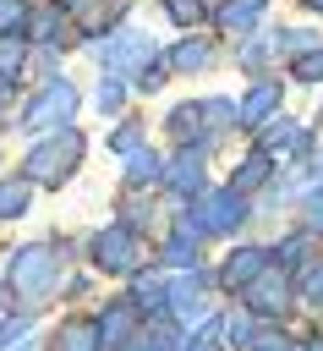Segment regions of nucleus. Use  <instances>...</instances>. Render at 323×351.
I'll return each instance as SVG.
<instances>
[{
    "label": "nucleus",
    "mask_w": 323,
    "mask_h": 351,
    "mask_svg": "<svg viewBox=\"0 0 323 351\" xmlns=\"http://www.w3.org/2000/svg\"><path fill=\"white\" fill-rule=\"evenodd\" d=\"M263 60H268V38H252V44L241 49V66H246V71H257Z\"/></svg>",
    "instance_id": "72a5a7b5"
},
{
    "label": "nucleus",
    "mask_w": 323,
    "mask_h": 351,
    "mask_svg": "<svg viewBox=\"0 0 323 351\" xmlns=\"http://www.w3.org/2000/svg\"><path fill=\"white\" fill-rule=\"evenodd\" d=\"M301 351H323V335H312V340H307V346H301Z\"/></svg>",
    "instance_id": "c9c22d12"
},
{
    "label": "nucleus",
    "mask_w": 323,
    "mask_h": 351,
    "mask_svg": "<svg viewBox=\"0 0 323 351\" xmlns=\"http://www.w3.org/2000/svg\"><path fill=\"white\" fill-rule=\"evenodd\" d=\"M164 66H170V71H208V66H214V49H208L203 33H186L181 44H170Z\"/></svg>",
    "instance_id": "4468645a"
},
{
    "label": "nucleus",
    "mask_w": 323,
    "mask_h": 351,
    "mask_svg": "<svg viewBox=\"0 0 323 351\" xmlns=\"http://www.w3.org/2000/svg\"><path fill=\"white\" fill-rule=\"evenodd\" d=\"M246 219H252L246 192H235V186H208L203 197H192V208H186L181 225L197 230V236H235Z\"/></svg>",
    "instance_id": "7ed1b4c3"
},
{
    "label": "nucleus",
    "mask_w": 323,
    "mask_h": 351,
    "mask_svg": "<svg viewBox=\"0 0 323 351\" xmlns=\"http://www.w3.org/2000/svg\"><path fill=\"white\" fill-rule=\"evenodd\" d=\"M246 351H296V346H290V335H279V329H257Z\"/></svg>",
    "instance_id": "2f4dec72"
},
{
    "label": "nucleus",
    "mask_w": 323,
    "mask_h": 351,
    "mask_svg": "<svg viewBox=\"0 0 323 351\" xmlns=\"http://www.w3.org/2000/svg\"><path fill=\"white\" fill-rule=\"evenodd\" d=\"M230 115H235V99H203V121H208L214 132H219Z\"/></svg>",
    "instance_id": "7c9ffc66"
},
{
    "label": "nucleus",
    "mask_w": 323,
    "mask_h": 351,
    "mask_svg": "<svg viewBox=\"0 0 323 351\" xmlns=\"http://www.w3.org/2000/svg\"><path fill=\"white\" fill-rule=\"evenodd\" d=\"M109 143H115V154H131V148L142 143V126H137V121H120V132H115Z\"/></svg>",
    "instance_id": "473e14b6"
},
{
    "label": "nucleus",
    "mask_w": 323,
    "mask_h": 351,
    "mask_svg": "<svg viewBox=\"0 0 323 351\" xmlns=\"http://www.w3.org/2000/svg\"><path fill=\"white\" fill-rule=\"evenodd\" d=\"M290 77L307 82V88H318V82H323V44L307 49V55H296V60H290Z\"/></svg>",
    "instance_id": "b1692460"
},
{
    "label": "nucleus",
    "mask_w": 323,
    "mask_h": 351,
    "mask_svg": "<svg viewBox=\"0 0 323 351\" xmlns=\"http://www.w3.org/2000/svg\"><path fill=\"white\" fill-rule=\"evenodd\" d=\"M219 335H224L230 346H252V335H257V318H252V313H230V318L219 324Z\"/></svg>",
    "instance_id": "393cba45"
},
{
    "label": "nucleus",
    "mask_w": 323,
    "mask_h": 351,
    "mask_svg": "<svg viewBox=\"0 0 323 351\" xmlns=\"http://www.w3.org/2000/svg\"><path fill=\"white\" fill-rule=\"evenodd\" d=\"M126 181H131V186H159V181H164V159L137 143V148L126 154Z\"/></svg>",
    "instance_id": "dca6fc26"
},
{
    "label": "nucleus",
    "mask_w": 323,
    "mask_h": 351,
    "mask_svg": "<svg viewBox=\"0 0 323 351\" xmlns=\"http://www.w3.org/2000/svg\"><path fill=\"white\" fill-rule=\"evenodd\" d=\"M131 351H159V346H131Z\"/></svg>",
    "instance_id": "58836bf2"
},
{
    "label": "nucleus",
    "mask_w": 323,
    "mask_h": 351,
    "mask_svg": "<svg viewBox=\"0 0 323 351\" xmlns=\"http://www.w3.org/2000/svg\"><path fill=\"white\" fill-rule=\"evenodd\" d=\"M268 263H274L268 247H235V252H224V263H219V285H224V291H246Z\"/></svg>",
    "instance_id": "9d476101"
},
{
    "label": "nucleus",
    "mask_w": 323,
    "mask_h": 351,
    "mask_svg": "<svg viewBox=\"0 0 323 351\" xmlns=\"http://www.w3.org/2000/svg\"><path fill=\"white\" fill-rule=\"evenodd\" d=\"M268 176H274V159H268L263 148H252V154L235 165V181H230V186H235V192H257Z\"/></svg>",
    "instance_id": "6ab92c4d"
},
{
    "label": "nucleus",
    "mask_w": 323,
    "mask_h": 351,
    "mask_svg": "<svg viewBox=\"0 0 323 351\" xmlns=\"http://www.w3.org/2000/svg\"><path fill=\"white\" fill-rule=\"evenodd\" d=\"M301 230H307V236H323V192H312V197L301 203Z\"/></svg>",
    "instance_id": "c85d7f7f"
},
{
    "label": "nucleus",
    "mask_w": 323,
    "mask_h": 351,
    "mask_svg": "<svg viewBox=\"0 0 323 351\" xmlns=\"http://www.w3.org/2000/svg\"><path fill=\"white\" fill-rule=\"evenodd\" d=\"M257 148L279 165V159H290V154H307L312 148V137L296 126V121H285V115H274V121H263L257 126Z\"/></svg>",
    "instance_id": "1a4fd4ad"
},
{
    "label": "nucleus",
    "mask_w": 323,
    "mask_h": 351,
    "mask_svg": "<svg viewBox=\"0 0 323 351\" xmlns=\"http://www.w3.org/2000/svg\"><path fill=\"white\" fill-rule=\"evenodd\" d=\"M164 126H170V137H175L181 148H192V137L203 132V104H175Z\"/></svg>",
    "instance_id": "412c9836"
},
{
    "label": "nucleus",
    "mask_w": 323,
    "mask_h": 351,
    "mask_svg": "<svg viewBox=\"0 0 323 351\" xmlns=\"http://www.w3.org/2000/svg\"><path fill=\"white\" fill-rule=\"evenodd\" d=\"M99 55V66L109 71V77H126V71H148L153 60H159V44L148 38V33H137V27H115V33H104V44L93 49Z\"/></svg>",
    "instance_id": "20e7f679"
},
{
    "label": "nucleus",
    "mask_w": 323,
    "mask_h": 351,
    "mask_svg": "<svg viewBox=\"0 0 323 351\" xmlns=\"http://www.w3.org/2000/svg\"><path fill=\"white\" fill-rule=\"evenodd\" d=\"M77 104H82L77 82L55 77V82H44V88H38V99L22 110V126H27V132H60V126H71Z\"/></svg>",
    "instance_id": "39448f33"
},
{
    "label": "nucleus",
    "mask_w": 323,
    "mask_h": 351,
    "mask_svg": "<svg viewBox=\"0 0 323 351\" xmlns=\"http://www.w3.org/2000/svg\"><path fill=\"white\" fill-rule=\"evenodd\" d=\"M164 16L181 22V27H197V22L208 16V5H203V0H164Z\"/></svg>",
    "instance_id": "bb28decb"
},
{
    "label": "nucleus",
    "mask_w": 323,
    "mask_h": 351,
    "mask_svg": "<svg viewBox=\"0 0 323 351\" xmlns=\"http://www.w3.org/2000/svg\"><path fill=\"white\" fill-rule=\"evenodd\" d=\"M0 104H5V82H0Z\"/></svg>",
    "instance_id": "ea45409f"
},
{
    "label": "nucleus",
    "mask_w": 323,
    "mask_h": 351,
    "mask_svg": "<svg viewBox=\"0 0 323 351\" xmlns=\"http://www.w3.org/2000/svg\"><path fill=\"white\" fill-rule=\"evenodd\" d=\"M33 203V181L27 176H0V225L5 219H22Z\"/></svg>",
    "instance_id": "f3484780"
},
{
    "label": "nucleus",
    "mask_w": 323,
    "mask_h": 351,
    "mask_svg": "<svg viewBox=\"0 0 323 351\" xmlns=\"http://www.w3.org/2000/svg\"><path fill=\"white\" fill-rule=\"evenodd\" d=\"M27 27V5L22 0H0V38H16Z\"/></svg>",
    "instance_id": "cd10ccee"
},
{
    "label": "nucleus",
    "mask_w": 323,
    "mask_h": 351,
    "mask_svg": "<svg viewBox=\"0 0 323 351\" xmlns=\"http://www.w3.org/2000/svg\"><path fill=\"white\" fill-rule=\"evenodd\" d=\"M279 93H285V88H279L274 77H257V82L241 93V104H235V121H241L246 132H257L263 121H274V110H279Z\"/></svg>",
    "instance_id": "9b49d317"
},
{
    "label": "nucleus",
    "mask_w": 323,
    "mask_h": 351,
    "mask_svg": "<svg viewBox=\"0 0 323 351\" xmlns=\"http://www.w3.org/2000/svg\"><path fill=\"white\" fill-rule=\"evenodd\" d=\"M93 104H99V110H104V115H115V110H120V104H126V82H120V77H109V71H104V82H99V93H93Z\"/></svg>",
    "instance_id": "a878e982"
},
{
    "label": "nucleus",
    "mask_w": 323,
    "mask_h": 351,
    "mask_svg": "<svg viewBox=\"0 0 323 351\" xmlns=\"http://www.w3.org/2000/svg\"><path fill=\"white\" fill-rule=\"evenodd\" d=\"M181 351H219V346H214V329H208V335H197V340H186Z\"/></svg>",
    "instance_id": "f704fd0d"
},
{
    "label": "nucleus",
    "mask_w": 323,
    "mask_h": 351,
    "mask_svg": "<svg viewBox=\"0 0 323 351\" xmlns=\"http://www.w3.org/2000/svg\"><path fill=\"white\" fill-rule=\"evenodd\" d=\"M263 11H268V0H224V5L214 11V27H219V33H246Z\"/></svg>",
    "instance_id": "2eb2a0df"
},
{
    "label": "nucleus",
    "mask_w": 323,
    "mask_h": 351,
    "mask_svg": "<svg viewBox=\"0 0 323 351\" xmlns=\"http://www.w3.org/2000/svg\"><path fill=\"white\" fill-rule=\"evenodd\" d=\"M60 274H66V263H60V252H55L49 241H27V247H16V252L5 258V285H11L16 302H27V307L49 302V296L60 291Z\"/></svg>",
    "instance_id": "f257e3e1"
},
{
    "label": "nucleus",
    "mask_w": 323,
    "mask_h": 351,
    "mask_svg": "<svg viewBox=\"0 0 323 351\" xmlns=\"http://www.w3.org/2000/svg\"><path fill=\"white\" fill-rule=\"evenodd\" d=\"M88 258L99 274H137L142 263V236L131 225H104L93 241H88Z\"/></svg>",
    "instance_id": "423d86ee"
},
{
    "label": "nucleus",
    "mask_w": 323,
    "mask_h": 351,
    "mask_svg": "<svg viewBox=\"0 0 323 351\" xmlns=\"http://www.w3.org/2000/svg\"><path fill=\"white\" fill-rule=\"evenodd\" d=\"M60 27H66V16H60V11L49 5V11H38V22H33V38H38V44H49V38L60 33Z\"/></svg>",
    "instance_id": "c756f323"
},
{
    "label": "nucleus",
    "mask_w": 323,
    "mask_h": 351,
    "mask_svg": "<svg viewBox=\"0 0 323 351\" xmlns=\"http://www.w3.org/2000/svg\"><path fill=\"white\" fill-rule=\"evenodd\" d=\"M82 154H88V137H82L77 126H60L55 137H44V143L22 159V176H27V181H44V186H60V181L77 176Z\"/></svg>",
    "instance_id": "f03ea898"
},
{
    "label": "nucleus",
    "mask_w": 323,
    "mask_h": 351,
    "mask_svg": "<svg viewBox=\"0 0 323 351\" xmlns=\"http://www.w3.org/2000/svg\"><path fill=\"white\" fill-rule=\"evenodd\" d=\"M22 66H27V38L22 33L16 38H0V82H16Z\"/></svg>",
    "instance_id": "5701e85b"
},
{
    "label": "nucleus",
    "mask_w": 323,
    "mask_h": 351,
    "mask_svg": "<svg viewBox=\"0 0 323 351\" xmlns=\"http://www.w3.org/2000/svg\"><path fill=\"white\" fill-rule=\"evenodd\" d=\"M126 16V0H71V22L82 33H109Z\"/></svg>",
    "instance_id": "ddd939ff"
},
{
    "label": "nucleus",
    "mask_w": 323,
    "mask_h": 351,
    "mask_svg": "<svg viewBox=\"0 0 323 351\" xmlns=\"http://www.w3.org/2000/svg\"><path fill=\"white\" fill-rule=\"evenodd\" d=\"M0 324H5V291H0Z\"/></svg>",
    "instance_id": "e433bc0d"
},
{
    "label": "nucleus",
    "mask_w": 323,
    "mask_h": 351,
    "mask_svg": "<svg viewBox=\"0 0 323 351\" xmlns=\"http://www.w3.org/2000/svg\"><path fill=\"white\" fill-rule=\"evenodd\" d=\"M241 296H246V313H252V318H279V313H290V302H296V274L279 269V263H268Z\"/></svg>",
    "instance_id": "0eeeda50"
},
{
    "label": "nucleus",
    "mask_w": 323,
    "mask_h": 351,
    "mask_svg": "<svg viewBox=\"0 0 323 351\" xmlns=\"http://www.w3.org/2000/svg\"><path fill=\"white\" fill-rule=\"evenodd\" d=\"M296 296H301L307 307H323V258H307V263L296 269Z\"/></svg>",
    "instance_id": "4be33fe9"
},
{
    "label": "nucleus",
    "mask_w": 323,
    "mask_h": 351,
    "mask_svg": "<svg viewBox=\"0 0 323 351\" xmlns=\"http://www.w3.org/2000/svg\"><path fill=\"white\" fill-rule=\"evenodd\" d=\"M307 11H323V0H307Z\"/></svg>",
    "instance_id": "4c0bfd02"
},
{
    "label": "nucleus",
    "mask_w": 323,
    "mask_h": 351,
    "mask_svg": "<svg viewBox=\"0 0 323 351\" xmlns=\"http://www.w3.org/2000/svg\"><path fill=\"white\" fill-rule=\"evenodd\" d=\"M164 186H170L175 197H186V203L203 197V192H208V181H203V154H197V148H181V154L164 165Z\"/></svg>",
    "instance_id": "f8f14e48"
},
{
    "label": "nucleus",
    "mask_w": 323,
    "mask_h": 351,
    "mask_svg": "<svg viewBox=\"0 0 323 351\" xmlns=\"http://www.w3.org/2000/svg\"><path fill=\"white\" fill-rule=\"evenodd\" d=\"M55 351H99V329L93 318H66L55 335Z\"/></svg>",
    "instance_id": "aec40b11"
},
{
    "label": "nucleus",
    "mask_w": 323,
    "mask_h": 351,
    "mask_svg": "<svg viewBox=\"0 0 323 351\" xmlns=\"http://www.w3.org/2000/svg\"><path fill=\"white\" fill-rule=\"evenodd\" d=\"M137 324H142V307L131 296L120 302H104L93 313V329H99V351H131L137 346Z\"/></svg>",
    "instance_id": "6e6552de"
},
{
    "label": "nucleus",
    "mask_w": 323,
    "mask_h": 351,
    "mask_svg": "<svg viewBox=\"0 0 323 351\" xmlns=\"http://www.w3.org/2000/svg\"><path fill=\"white\" fill-rule=\"evenodd\" d=\"M197 241H203L197 230L175 225V230H170V241H164V263H170V269H181V274H186V269H197Z\"/></svg>",
    "instance_id": "a211bd4d"
}]
</instances>
